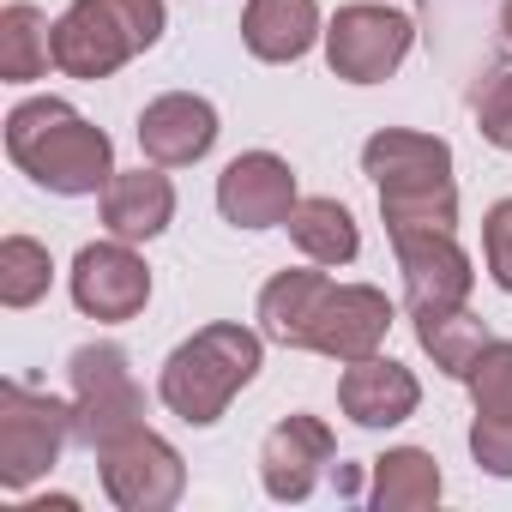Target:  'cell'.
<instances>
[{
	"label": "cell",
	"mask_w": 512,
	"mask_h": 512,
	"mask_svg": "<svg viewBox=\"0 0 512 512\" xmlns=\"http://www.w3.org/2000/svg\"><path fill=\"white\" fill-rule=\"evenodd\" d=\"M7 157L49 193L85 199L115 181V145L61 97H31L7 115Z\"/></svg>",
	"instance_id": "obj_1"
},
{
	"label": "cell",
	"mask_w": 512,
	"mask_h": 512,
	"mask_svg": "<svg viewBox=\"0 0 512 512\" xmlns=\"http://www.w3.org/2000/svg\"><path fill=\"white\" fill-rule=\"evenodd\" d=\"M362 169L380 187L386 235L410 229H458V187H452V145L410 127H380L362 145Z\"/></svg>",
	"instance_id": "obj_2"
},
{
	"label": "cell",
	"mask_w": 512,
	"mask_h": 512,
	"mask_svg": "<svg viewBox=\"0 0 512 512\" xmlns=\"http://www.w3.org/2000/svg\"><path fill=\"white\" fill-rule=\"evenodd\" d=\"M260 362H266V332H247V326H235V320L199 326L187 344L169 350V362H163V374H157V398H163L181 422L211 428V422L229 410V398H235L253 374H260Z\"/></svg>",
	"instance_id": "obj_3"
},
{
	"label": "cell",
	"mask_w": 512,
	"mask_h": 512,
	"mask_svg": "<svg viewBox=\"0 0 512 512\" xmlns=\"http://www.w3.org/2000/svg\"><path fill=\"white\" fill-rule=\"evenodd\" d=\"M163 0H73L55 19V67L67 79H109L163 37Z\"/></svg>",
	"instance_id": "obj_4"
},
{
	"label": "cell",
	"mask_w": 512,
	"mask_h": 512,
	"mask_svg": "<svg viewBox=\"0 0 512 512\" xmlns=\"http://www.w3.org/2000/svg\"><path fill=\"white\" fill-rule=\"evenodd\" d=\"M73 440V404L31 392L19 380L0 386V488H31L37 476L55 470L61 446Z\"/></svg>",
	"instance_id": "obj_5"
},
{
	"label": "cell",
	"mask_w": 512,
	"mask_h": 512,
	"mask_svg": "<svg viewBox=\"0 0 512 512\" xmlns=\"http://www.w3.org/2000/svg\"><path fill=\"white\" fill-rule=\"evenodd\" d=\"M139 422H145V398H139V380H133L127 356L115 344L73 350V440L103 452L109 440H121Z\"/></svg>",
	"instance_id": "obj_6"
},
{
	"label": "cell",
	"mask_w": 512,
	"mask_h": 512,
	"mask_svg": "<svg viewBox=\"0 0 512 512\" xmlns=\"http://www.w3.org/2000/svg\"><path fill=\"white\" fill-rule=\"evenodd\" d=\"M416 43V25L410 13L398 7H380V0H350L338 7V19L326 25V67L350 85H380L404 67Z\"/></svg>",
	"instance_id": "obj_7"
},
{
	"label": "cell",
	"mask_w": 512,
	"mask_h": 512,
	"mask_svg": "<svg viewBox=\"0 0 512 512\" xmlns=\"http://www.w3.org/2000/svg\"><path fill=\"white\" fill-rule=\"evenodd\" d=\"M97 464H103V488H109V500L121 512H169L181 500V488H187L181 452L163 434H151L145 422L127 428L121 440H109L97 452Z\"/></svg>",
	"instance_id": "obj_8"
},
{
	"label": "cell",
	"mask_w": 512,
	"mask_h": 512,
	"mask_svg": "<svg viewBox=\"0 0 512 512\" xmlns=\"http://www.w3.org/2000/svg\"><path fill=\"white\" fill-rule=\"evenodd\" d=\"M73 302H79V314H91V320H109V326H121V320H133V314H145V302H151V266L133 253V241H91V247H79V260H73Z\"/></svg>",
	"instance_id": "obj_9"
},
{
	"label": "cell",
	"mask_w": 512,
	"mask_h": 512,
	"mask_svg": "<svg viewBox=\"0 0 512 512\" xmlns=\"http://www.w3.org/2000/svg\"><path fill=\"white\" fill-rule=\"evenodd\" d=\"M398 247V272H404V302L410 314H428V308H464L470 302V253L458 247L452 229H410V235H392Z\"/></svg>",
	"instance_id": "obj_10"
},
{
	"label": "cell",
	"mask_w": 512,
	"mask_h": 512,
	"mask_svg": "<svg viewBox=\"0 0 512 512\" xmlns=\"http://www.w3.org/2000/svg\"><path fill=\"white\" fill-rule=\"evenodd\" d=\"M217 211L235 229H278L296 211V169L278 151H241L217 175Z\"/></svg>",
	"instance_id": "obj_11"
},
{
	"label": "cell",
	"mask_w": 512,
	"mask_h": 512,
	"mask_svg": "<svg viewBox=\"0 0 512 512\" xmlns=\"http://www.w3.org/2000/svg\"><path fill=\"white\" fill-rule=\"evenodd\" d=\"M332 452H338V440H332V428L320 416H308V410L284 416L266 434V446H260V482H266V494L272 500H308L320 488Z\"/></svg>",
	"instance_id": "obj_12"
},
{
	"label": "cell",
	"mask_w": 512,
	"mask_h": 512,
	"mask_svg": "<svg viewBox=\"0 0 512 512\" xmlns=\"http://www.w3.org/2000/svg\"><path fill=\"white\" fill-rule=\"evenodd\" d=\"M386 332H392L386 290H374V284H332L326 302H320V320H314V350L332 356V362H362V356H380Z\"/></svg>",
	"instance_id": "obj_13"
},
{
	"label": "cell",
	"mask_w": 512,
	"mask_h": 512,
	"mask_svg": "<svg viewBox=\"0 0 512 512\" xmlns=\"http://www.w3.org/2000/svg\"><path fill=\"white\" fill-rule=\"evenodd\" d=\"M217 145V109L193 91H169V97H151L139 109V151L163 169H187L199 163L205 151Z\"/></svg>",
	"instance_id": "obj_14"
},
{
	"label": "cell",
	"mask_w": 512,
	"mask_h": 512,
	"mask_svg": "<svg viewBox=\"0 0 512 512\" xmlns=\"http://www.w3.org/2000/svg\"><path fill=\"white\" fill-rule=\"evenodd\" d=\"M338 404L356 428H398L416 416L422 404V386L404 362L392 356H362V362H344V380H338Z\"/></svg>",
	"instance_id": "obj_15"
},
{
	"label": "cell",
	"mask_w": 512,
	"mask_h": 512,
	"mask_svg": "<svg viewBox=\"0 0 512 512\" xmlns=\"http://www.w3.org/2000/svg\"><path fill=\"white\" fill-rule=\"evenodd\" d=\"M320 0H247L241 13V43L253 61H302L314 43H320Z\"/></svg>",
	"instance_id": "obj_16"
},
{
	"label": "cell",
	"mask_w": 512,
	"mask_h": 512,
	"mask_svg": "<svg viewBox=\"0 0 512 512\" xmlns=\"http://www.w3.org/2000/svg\"><path fill=\"white\" fill-rule=\"evenodd\" d=\"M326 290H332V278H326L320 266L278 272V278L260 290V332H266V344H284V350H314V320H320Z\"/></svg>",
	"instance_id": "obj_17"
},
{
	"label": "cell",
	"mask_w": 512,
	"mask_h": 512,
	"mask_svg": "<svg viewBox=\"0 0 512 512\" xmlns=\"http://www.w3.org/2000/svg\"><path fill=\"white\" fill-rule=\"evenodd\" d=\"M169 217H175V187H169L163 163L157 169H115V181L103 187V223L121 241H151L169 229Z\"/></svg>",
	"instance_id": "obj_18"
},
{
	"label": "cell",
	"mask_w": 512,
	"mask_h": 512,
	"mask_svg": "<svg viewBox=\"0 0 512 512\" xmlns=\"http://www.w3.org/2000/svg\"><path fill=\"white\" fill-rule=\"evenodd\" d=\"M290 241L308 253L314 266H350L356 253H362V235H356V217H350V205L344 199H332V193H314V199H296V211H290Z\"/></svg>",
	"instance_id": "obj_19"
},
{
	"label": "cell",
	"mask_w": 512,
	"mask_h": 512,
	"mask_svg": "<svg viewBox=\"0 0 512 512\" xmlns=\"http://www.w3.org/2000/svg\"><path fill=\"white\" fill-rule=\"evenodd\" d=\"M440 464L422 446H392L386 458H374V506L380 512H422L440 500Z\"/></svg>",
	"instance_id": "obj_20"
},
{
	"label": "cell",
	"mask_w": 512,
	"mask_h": 512,
	"mask_svg": "<svg viewBox=\"0 0 512 512\" xmlns=\"http://www.w3.org/2000/svg\"><path fill=\"white\" fill-rule=\"evenodd\" d=\"M55 61V25L31 7V0H13L0 13V79L7 85H31L43 79Z\"/></svg>",
	"instance_id": "obj_21"
},
{
	"label": "cell",
	"mask_w": 512,
	"mask_h": 512,
	"mask_svg": "<svg viewBox=\"0 0 512 512\" xmlns=\"http://www.w3.org/2000/svg\"><path fill=\"white\" fill-rule=\"evenodd\" d=\"M416 344L434 356L440 374L464 380L476 368V356L488 350V326L470 308H428V314H416Z\"/></svg>",
	"instance_id": "obj_22"
},
{
	"label": "cell",
	"mask_w": 512,
	"mask_h": 512,
	"mask_svg": "<svg viewBox=\"0 0 512 512\" xmlns=\"http://www.w3.org/2000/svg\"><path fill=\"white\" fill-rule=\"evenodd\" d=\"M49 278H55V260H49L43 241H31V235H7V241H0V302H7V308L43 302Z\"/></svg>",
	"instance_id": "obj_23"
},
{
	"label": "cell",
	"mask_w": 512,
	"mask_h": 512,
	"mask_svg": "<svg viewBox=\"0 0 512 512\" xmlns=\"http://www.w3.org/2000/svg\"><path fill=\"white\" fill-rule=\"evenodd\" d=\"M464 386L476 398V416L512 422V344L506 338H488V350L476 356V368L464 374Z\"/></svg>",
	"instance_id": "obj_24"
},
{
	"label": "cell",
	"mask_w": 512,
	"mask_h": 512,
	"mask_svg": "<svg viewBox=\"0 0 512 512\" xmlns=\"http://www.w3.org/2000/svg\"><path fill=\"white\" fill-rule=\"evenodd\" d=\"M476 133H482L494 151H512V73H494V79L476 91Z\"/></svg>",
	"instance_id": "obj_25"
},
{
	"label": "cell",
	"mask_w": 512,
	"mask_h": 512,
	"mask_svg": "<svg viewBox=\"0 0 512 512\" xmlns=\"http://www.w3.org/2000/svg\"><path fill=\"white\" fill-rule=\"evenodd\" d=\"M482 260H488V278L512 296V199H494L482 217Z\"/></svg>",
	"instance_id": "obj_26"
},
{
	"label": "cell",
	"mask_w": 512,
	"mask_h": 512,
	"mask_svg": "<svg viewBox=\"0 0 512 512\" xmlns=\"http://www.w3.org/2000/svg\"><path fill=\"white\" fill-rule=\"evenodd\" d=\"M470 452L488 476H512V422H494V416H476L470 422Z\"/></svg>",
	"instance_id": "obj_27"
},
{
	"label": "cell",
	"mask_w": 512,
	"mask_h": 512,
	"mask_svg": "<svg viewBox=\"0 0 512 512\" xmlns=\"http://www.w3.org/2000/svg\"><path fill=\"white\" fill-rule=\"evenodd\" d=\"M500 25H506V37H512V0H506V7H500Z\"/></svg>",
	"instance_id": "obj_28"
}]
</instances>
